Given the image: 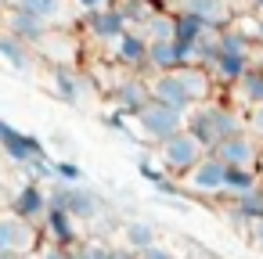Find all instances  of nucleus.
<instances>
[{"mask_svg":"<svg viewBox=\"0 0 263 259\" xmlns=\"http://www.w3.org/2000/svg\"><path fill=\"white\" fill-rule=\"evenodd\" d=\"M0 15H4V29H8V33H15L22 44H29L36 54L51 47V40H54V26H51V22H44V18H36V15H29V11H22L18 4H15V8H8V11H0Z\"/></svg>","mask_w":263,"mask_h":259,"instance_id":"obj_4","label":"nucleus"},{"mask_svg":"<svg viewBox=\"0 0 263 259\" xmlns=\"http://www.w3.org/2000/svg\"><path fill=\"white\" fill-rule=\"evenodd\" d=\"M249 130H252L256 137H263V105H252V108H249Z\"/></svg>","mask_w":263,"mask_h":259,"instance_id":"obj_31","label":"nucleus"},{"mask_svg":"<svg viewBox=\"0 0 263 259\" xmlns=\"http://www.w3.org/2000/svg\"><path fill=\"white\" fill-rule=\"evenodd\" d=\"M137 169H141V176H144L148 184H155V187H162V184H166V173H170L166 166H155L152 158H141V162H137Z\"/></svg>","mask_w":263,"mask_h":259,"instance_id":"obj_28","label":"nucleus"},{"mask_svg":"<svg viewBox=\"0 0 263 259\" xmlns=\"http://www.w3.org/2000/svg\"><path fill=\"white\" fill-rule=\"evenodd\" d=\"M105 259H141V252H137V248H130V245H112Z\"/></svg>","mask_w":263,"mask_h":259,"instance_id":"obj_32","label":"nucleus"},{"mask_svg":"<svg viewBox=\"0 0 263 259\" xmlns=\"http://www.w3.org/2000/svg\"><path fill=\"white\" fill-rule=\"evenodd\" d=\"M0 148H4V158H11L15 166H26V169H29L33 162L47 158L44 144H40L33 133H22V130L8 126L4 119H0Z\"/></svg>","mask_w":263,"mask_h":259,"instance_id":"obj_6","label":"nucleus"},{"mask_svg":"<svg viewBox=\"0 0 263 259\" xmlns=\"http://www.w3.org/2000/svg\"><path fill=\"white\" fill-rule=\"evenodd\" d=\"M0 248H15L22 255H36L44 248V230L40 223H29L22 216H15L11 209L0 212Z\"/></svg>","mask_w":263,"mask_h":259,"instance_id":"obj_3","label":"nucleus"},{"mask_svg":"<svg viewBox=\"0 0 263 259\" xmlns=\"http://www.w3.org/2000/svg\"><path fill=\"white\" fill-rule=\"evenodd\" d=\"M72 4H76L80 11H98V8H112L116 0H72Z\"/></svg>","mask_w":263,"mask_h":259,"instance_id":"obj_34","label":"nucleus"},{"mask_svg":"<svg viewBox=\"0 0 263 259\" xmlns=\"http://www.w3.org/2000/svg\"><path fill=\"white\" fill-rule=\"evenodd\" d=\"M15 4H18L22 11L36 15V18L51 22V26H65V22L72 18V8H69V0H15Z\"/></svg>","mask_w":263,"mask_h":259,"instance_id":"obj_19","label":"nucleus"},{"mask_svg":"<svg viewBox=\"0 0 263 259\" xmlns=\"http://www.w3.org/2000/svg\"><path fill=\"white\" fill-rule=\"evenodd\" d=\"M187 187L198 194H223V180H227V162H220L213 151H205L187 173H184Z\"/></svg>","mask_w":263,"mask_h":259,"instance_id":"obj_8","label":"nucleus"},{"mask_svg":"<svg viewBox=\"0 0 263 259\" xmlns=\"http://www.w3.org/2000/svg\"><path fill=\"white\" fill-rule=\"evenodd\" d=\"M112 58L119 62V65H126L130 72H144L148 69V36H144V29L137 33V29H126L112 47Z\"/></svg>","mask_w":263,"mask_h":259,"instance_id":"obj_13","label":"nucleus"},{"mask_svg":"<svg viewBox=\"0 0 263 259\" xmlns=\"http://www.w3.org/2000/svg\"><path fill=\"white\" fill-rule=\"evenodd\" d=\"M263 137H256L252 130H238V133H231V137H223L216 148H213V155L220 158V162H227V166H256L259 162V155H263V144H259Z\"/></svg>","mask_w":263,"mask_h":259,"instance_id":"obj_7","label":"nucleus"},{"mask_svg":"<svg viewBox=\"0 0 263 259\" xmlns=\"http://www.w3.org/2000/svg\"><path fill=\"white\" fill-rule=\"evenodd\" d=\"M51 180H62V184H83V169H80L76 162L51 158Z\"/></svg>","mask_w":263,"mask_h":259,"instance_id":"obj_27","label":"nucleus"},{"mask_svg":"<svg viewBox=\"0 0 263 259\" xmlns=\"http://www.w3.org/2000/svg\"><path fill=\"white\" fill-rule=\"evenodd\" d=\"M112 101H116V108H123L126 115L141 112V108L152 101V83H148V76L134 72V76H126L123 83H116V87H112Z\"/></svg>","mask_w":263,"mask_h":259,"instance_id":"obj_14","label":"nucleus"},{"mask_svg":"<svg viewBox=\"0 0 263 259\" xmlns=\"http://www.w3.org/2000/svg\"><path fill=\"white\" fill-rule=\"evenodd\" d=\"M238 87V97L252 108V105H263V65H249V72L234 83Z\"/></svg>","mask_w":263,"mask_h":259,"instance_id":"obj_23","label":"nucleus"},{"mask_svg":"<svg viewBox=\"0 0 263 259\" xmlns=\"http://www.w3.org/2000/svg\"><path fill=\"white\" fill-rule=\"evenodd\" d=\"M119 234H123V245H130V248H137V252H144L148 245L159 241V230H155L152 220H126V223L119 227Z\"/></svg>","mask_w":263,"mask_h":259,"instance_id":"obj_21","label":"nucleus"},{"mask_svg":"<svg viewBox=\"0 0 263 259\" xmlns=\"http://www.w3.org/2000/svg\"><path fill=\"white\" fill-rule=\"evenodd\" d=\"M0 259H29V255H22V252H15V248H0Z\"/></svg>","mask_w":263,"mask_h":259,"instance_id":"obj_36","label":"nucleus"},{"mask_svg":"<svg viewBox=\"0 0 263 259\" xmlns=\"http://www.w3.org/2000/svg\"><path fill=\"white\" fill-rule=\"evenodd\" d=\"M148 83H152V97H155V101H162V105H170V108H177V112L195 108V97L187 94V87H184V79H180L177 69H170V72H155Z\"/></svg>","mask_w":263,"mask_h":259,"instance_id":"obj_12","label":"nucleus"},{"mask_svg":"<svg viewBox=\"0 0 263 259\" xmlns=\"http://www.w3.org/2000/svg\"><path fill=\"white\" fill-rule=\"evenodd\" d=\"M40 259H72V248H62V245H44V248H40Z\"/></svg>","mask_w":263,"mask_h":259,"instance_id":"obj_33","label":"nucleus"},{"mask_svg":"<svg viewBox=\"0 0 263 259\" xmlns=\"http://www.w3.org/2000/svg\"><path fill=\"white\" fill-rule=\"evenodd\" d=\"M184 126L202 141L205 151H213L223 137H231V133H238V130H249L234 108H227V105H213V101H202V105L187 108V112H184Z\"/></svg>","mask_w":263,"mask_h":259,"instance_id":"obj_1","label":"nucleus"},{"mask_svg":"<svg viewBox=\"0 0 263 259\" xmlns=\"http://www.w3.org/2000/svg\"><path fill=\"white\" fill-rule=\"evenodd\" d=\"M252 36H256V44L263 47V15H256V22H252Z\"/></svg>","mask_w":263,"mask_h":259,"instance_id":"obj_35","label":"nucleus"},{"mask_svg":"<svg viewBox=\"0 0 263 259\" xmlns=\"http://www.w3.org/2000/svg\"><path fill=\"white\" fill-rule=\"evenodd\" d=\"M40 230H44V241L47 245H62V248H72L83 234H80V220L65 209V205H51L47 216L40 220Z\"/></svg>","mask_w":263,"mask_h":259,"instance_id":"obj_9","label":"nucleus"},{"mask_svg":"<svg viewBox=\"0 0 263 259\" xmlns=\"http://www.w3.org/2000/svg\"><path fill=\"white\" fill-rule=\"evenodd\" d=\"M8 209H11L15 216L29 220V223H40V220L47 216V209H51V194H47L36 180H29V184H22V187L8 198Z\"/></svg>","mask_w":263,"mask_h":259,"instance_id":"obj_11","label":"nucleus"},{"mask_svg":"<svg viewBox=\"0 0 263 259\" xmlns=\"http://www.w3.org/2000/svg\"><path fill=\"white\" fill-rule=\"evenodd\" d=\"M141 259H180V255H177L170 245H159V241H155V245H148V248L141 252Z\"/></svg>","mask_w":263,"mask_h":259,"instance_id":"obj_29","label":"nucleus"},{"mask_svg":"<svg viewBox=\"0 0 263 259\" xmlns=\"http://www.w3.org/2000/svg\"><path fill=\"white\" fill-rule=\"evenodd\" d=\"M116 8H119V15L126 18L130 29H144V22L155 15V11L148 8V0H116Z\"/></svg>","mask_w":263,"mask_h":259,"instance_id":"obj_24","label":"nucleus"},{"mask_svg":"<svg viewBox=\"0 0 263 259\" xmlns=\"http://www.w3.org/2000/svg\"><path fill=\"white\" fill-rule=\"evenodd\" d=\"M0 62H4L8 69H15V72H29L36 65V51L29 44H22L15 33L0 29Z\"/></svg>","mask_w":263,"mask_h":259,"instance_id":"obj_16","label":"nucleus"},{"mask_svg":"<svg viewBox=\"0 0 263 259\" xmlns=\"http://www.w3.org/2000/svg\"><path fill=\"white\" fill-rule=\"evenodd\" d=\"M80 15H83V29H87L98 44H105V47H112V44L130 29L116 4H112V8H98V11H80Z\"/></svg>","mask_w":263,"mask_h":259,"instance_id":"obj_10","label":"nucleus"},{"mask_svg":"<svg viewBox=\"0 0 263 259\" xmlns=\"http://www.w3.org/2000/svg\"><path fill=\"white\" fill-rule=\"evenodd\" d=\"M29 259H33V255H29ZM36 259H40V255H36Z\"/></svg>","mask_w":263,"mask_h":259,"instance_id":"obj_40","label":"nucleus"},{"mask_svg":"<svg viewBox=\"0 0 263 259\" xmlns=\"http://www.w3.org/2000/svg\"><path fill=\"white\" fill-rule=\"evenodd\" d=\"M249 65H252V51H234V47H220V54H216V62L209 65V72H213V79L216 83H227V87H234L245 72H249Z\"/></svg>","mask_w":263,"mask_h":259,"instance_id":"obj_15","label":"nucleus"},{"mask_svg":"<svg viewBox=\"0 0 263 259\" xmlns=\"http://www.w3.org/2000/svg\"><path fill=\"white\" fill-rule=\"evenodd\" d=\"M173 33H177V15H170V11H155L144 22V36L148 40H173Z\"/></svg>","mask_w":263,"mask_h":259,"instance_id":"obj_25","label":"nucleus"},{"mask_svg":"<svg viewBox=\"0 0 263 259\" xmlns=\"http://www.w3.org/2000/svg\"><path fill=\"white\" fill-rule=\"evenodd\" d=\"M8 8H15V0H0V11H8Z\"/></svg>","mask_w":263,"mask_h":259,"instance_id":"obj_38","label":"nucleus"},{"mask_svg":"<svg viewBox=\"0 0 263 259\" xmlns=\"http://www.w3.org/2000/svg\"><path fill=\"white\" fill-rule=\"evenodd\" d=\"M51 94L62 97L65 105H80L83 101V76L69 65H51Z\"/></svg>","mask_w":263,"mask_h":259,"instance_id":"obj_18","label":"nucleus"},{"mask_svg":"<svg viewBox=\"0 0 263 259\" xmlns=\"http://www.w3.org/2000/svg\"><path fill=\"white\" fill-rule=\"evenodd\" d=\"M0 158H4V148H0Z\"/></svg>","mask_w":263,"mask_h":259,"instance_id":"obj_39","label":"nucleus"},{"mask_svg":"<svg viewBox=\"0 0 263 259\" xmlns=\"http://www.w3.org/2000/svg\"><path fill=\"white\" fill-rule=\"evenodd\" d=\"M177 65H184V62H180V51L173 40H148V69L152 72H170Z\"/></svg>","mask_w":263,"mask_h":259,"instance_id":"obj_20","label":"nucleus"},{"mask_svg":"<svg viewBox=\"0 0 263 259\" xmlns=\"http://www.w3.org/2000/svg\"><path fill=\"white\" fill-rule=\"evenodd\" d=\"M108 248H112V245H108L105 237L90 234V237H80V241L72 245V259H105Z\"/></svg>","mask_w":263,"mask_h":259,"instance_id":"obj_26","label":"nucleus"},{"mask_svg":"<svg viewBox=\"0 0 263 259\" xmlns=\"http://www.w3.org/2000/svg\"><path fill=\"white\" fill-rule=\"evenodd\" d=\"M134 123H137V130L148 137V141H166L170 133H177L180 126H184V112H177V108H170V105H162V101H148L141 112H134L130 115Z\"/></svg>","mask_w":263,"mask_h":259,"instance_id":"obj_5","label":"nucleus"},{"mask_svg":"<svg viewBox=\"0 0 263 259\" xmlns=\"http://www.w3.org/2000/svg\"><path fill=\"white\" fill-rule=\"evenodd\" d=\"M101 123H105L108 130H126V112H123V108H116V112L101 115Z\"/></svg>","mask_w":263,"mask_h":259,"instance_id":"obj_30","label":"nucleus"},{"mask_svg":"<svg viewBox=\"0 0 263 259\" xmlns=\"http://www.w3.org/2000/svg\"><path fill=\"white\" fill-rule=\"evenodd\" d=\"M249 11L252 15H263V0H249Z\"/></svg>","mask_w":263,"mask_h":259,"instance_id":"obj_37","label":"nucleus"},{"mask_svg":"<svg viewBox=\"0 0 263 259\" xmlns=\"http://www.w3.org/2000/svg\"><path fill=\"white\" fill-rule=\"evenodd\" d=\"M202 155H205V148H202V141H198L187 126H180V130L170 133L166 141H159V162L170 169V176H173V173L184 176Z\"/></svg>","mask_w":263,"mask_h":259,"instance_id":"obj_2","label":"nucleus"},{"mask_svg":"<svg viewBox=\"0 0 263 259\" xmlns=\"http://www.w3.org/2000/svg\"><path fill=\"white\" fill-rule=\"evenodd\" d=\"M180 11L202 18V22L213 26V29H223V26H231V18H234V11H231L227 0H180Z\"/></svg>","mask_w":263,"mask_h":259,"instance_id":"obj_17","label":"nucleus"},{"mask_svg":"<svg viewBox=\"0 0 263 259\" xmlns=\"http://www.w3.org/2000/svg\"><path fill=\"white\" fill-rule=\"evenodd\" d=\"M259 187V173L256 166H227V180H223V194H249Z\"/></svg>","mask_w":263,"mask_h":259,"instance_id":"obj_22","label":"nucleus"}]
</instances>
